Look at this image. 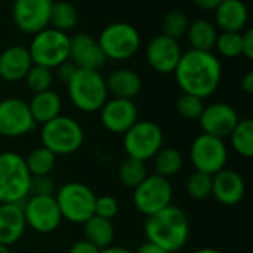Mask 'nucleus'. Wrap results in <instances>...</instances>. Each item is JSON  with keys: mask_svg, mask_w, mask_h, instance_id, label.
Instances as JSON below:
<instances>
[{"mask_svg": "<svg viewBox=\"0 0 253 253\" xmlns=\"http://www.w3.org/2000/svg\"><path fill=\"white\" fill-rule=\"evenodd\" d=\"M173 74L182 93L205 99L219 87L222 65L215 53L190 49L181 55Z\"/></svg>", "mask_w": 253, "mask_h": 253, "instance_id": "f257e3e1", "label": "nucleus"}, {"mask_svg": "<svg viewBox=\"0 0 253 253\" xmlns=\"http://www.w3.org/2000/svg\"><path fill=\"white\" fill-rule=\"evenodd\" d=\"M147 242H151L166 252L181 251L190 237V221L182 209L169 205L157 213L147 216L144 224Z\"/></svg>", "mask_w": 253, "mask_h": 253, "instance_id": "f03ea898", "label": "nucleus"}, {"mask_svg": "<svg viewBox=\"0 0 253 253\" xmlns=\"http://www.w3.org/2000/svg\"><path fill=\"white\" fill-rule=\"evenodd\" d=\"M71 104L83 113L99 111L108 99L105 79L98 70L77 68L73 79L67 83Z\"/></svg>", "mask_w": 253, "mask_h": 253, "instance_id": "7ed1b4c3", "label": "nucleus"}, {"mask_svg": "<svg viewBox=\"0 0 253 253\" xmlns=\"http://www.w3.org/2000/svg\"><path fill=\"white\" fill-rule=\"evenodd\" d=\"M31 178L21 154L0 153V205L25 202L30 196Z\"/></svg>", "mask_w": 253, "mask_h": 253, "instance_id": "20e7f679", "label": "nucleus"}, {"mask_svg": "<svg viewBox=\"0 0 253 253\" xmlns=\"http://www.w3.org/2000/svg\"><path fill=\"white\" fill-rule=\"evenodd\" d=\"M40 139L42 145L55 156H70L79 151L83 145L84 132L76 119L59 114L50 122L42 125Z\"/></svg>", "mask_w": 253, "mask_h": 253, "instance_id": "39448f33", "label": "nucleus"}, {"mask_svg": "<svg viewBox=\"0 0 253 253\" xmlns=\"http://www.w3.org/2000/svg\"><path fill=\"white\" fill-rule=\"evenodd\" d=\"M62 219L71 224H84L95 215L96 194L83 182L70 181L55 194Z\"/></svg>", "mask_w": 253, "mask_h": 253, "instance_id": "423d86ee", "label": "nucleus"}, {"mask_svg": "<svg viewBox=\"0 0 253 253\" xmlns=\"http://www.w3.org/2000/svg\"><path fill=\"white\" fill-rule=\"evenodd\" d=\"M28 52L33 64L53 70L68 59L70 36L59 30L47 27L33 36Z\"/></svg>", "mask_w": 253, "mask_h": 253, "instance_id": "0eeeda50", "label": "nucleus"}, {"mask_svg": "<svg viewBox=\"0 0 253 253\" xmlns=\"http://www.w3.org/2000/svg\"><path fill=\"white\" fill-rule=\"evenodd\" d=\"M162 127L151 120H138L123 133V148L127 157L141 162L151 160L163 147Z\"/></svg>", "mask_w": 253, "mask_h": 253, "instance_id": "6e6552de", "label": "nucleus"}, {"mask_svg": "<svg viewBox=\"0 0 253 253\" xmlns=\"http://www.w3.org/2000/svg\"><path fill=\"white\" fill-rule=\"evenodd\" d=\"M98 43L107 59L126 61L139 50L141 34L132 24L117 21L101 31Z\"/></svg>", "mask_w": 253, "mask_h": 253, "instance_id": "1a4fd4ad", "label": "nucleus"}, {"mask_svg": "<svg viewBox=\"0 0 253 253\" xmlns=\"http://www.w3.org/2000/svg\"><path fill=\"white\" fill-rule=\"evenodd\" d=\"M190 160L197 172L213 176L227 166L228 148L225 141L208 133H200L190 147Z\"/></svg>", "mask_w": 253, "mask_h": 253, "instance_id": "9d476101", "label": "nucleus"}, {"mask_svg": "<svg viewBox=\"0 0 253 253\" xmlns=\"http://www.w3.org/2000/svg\"><path fill=\"white\" fill-rule=\"evenodd\" d=\"M173 199V188L168 178L156 173L148 175L133 188V205L145 216H151L168 208Z\"/></svg>", "mask_w": 253, "mask_h": 253, "instance_id": "9b49d317", "label": "nucleus"}, {"mask_svg": "<svg viewBox=\"0 0 253 253\" xmlns=\"http://www.w3.org/2000/svg\"><path fill=\"white\" fill-rule=\"evenodd\" d=\"M25 224L37 234H50L61 225L62 216L55 196L31 194L22 205Z\"/></svg>", "mask_w": 253, "mask_h": 253, "instance_id": "f8f14e48", "label": "nucleus"}, {"mask_svg": "<svg viewBox=\"0 0 253 253\" xmlns=\"http://www.w3.org/2000/svg\"><path fill=\"white\" fill-rule=\"evenodd\" d=\"M36 122L28 104L19 98H4L0 101V135L4 138H19L34 130Z\"/></svg>", "mask_w": 253, "mask_h": 253, "instance_id": "ddd939ff", "label": "nucleus"}, {"mask_svg": "<svg viewBox=\"0 0 253 253\" xmlns=\"http://www.w3.org/2000/svg\"><path fill=\"white\" fill-rule=\"evenodd\" d=\"M52 3V0H15L12 18L16 28L31 36L47 28Z\"/></svg>", "mask_w": 253, "mask_h": 253, "instance_id": "4468645a", "label": "nucleus"}, {"mask_svg": "<svg viewBox=\"0 0 253 253\" xmlns=\"http://www.w3.org/2000/svg\"><path fill=\"white\" fill-rule=\"evenodd\" d=\"M101 123L105 130L116 135H123L138 122V107L132 99L111 98L99 110Z\"/></svg>", "mask_w": 253, "mask_h": 253, "instance_id": "2eb2a0df", "label": "nucleus"}, {"mask_svg": "<svg viewBox=\"0 0 253 253\" xmlns=\"http://www.w3.org/2000/svg\"><path fill=\"white\" fill-rule=\"evenodd\" d=\"M182 55V49L178 40H173L165 34L154 36L145 49L148 65L159 74H170L175 71Z\"/></svg>", "mask_w": 253, "mask_h": 253, "instance_id": "dca6fc26", "label": "nucleus"}, {"mask_svg": "<svg viewBox=\"0 0 253 253\" xmlns=\"http://www.w3.org/2000/svg\"><path fill=\"white\" fill-rule=\"evenodd\" d=\"M240 117L236 108L227 102H213L205 105V110L199 119L203 133L225 139L230 136Z\"/></svg>", "mask_w": 253, "mask_h": 253, "instance_id": "f3484780", "label": "nucleus"}, {"mask_svg": "<svg viewBox=\"0 0 253 253\" xmlns=\"http://www.w3.org/2000/svg\"><path fill=\"white\" fill-rule=\"evenodd\" d=\"M68 59L77 68L84 70H99L107 61L98 40L87 33H79L70 37Z\"/></svg>", "mask_w": 253, "mask_h": 253, "instance_id": "a211bd4d", "label": "nucleus"}, {"mask_svg": "<svg viewBox=\"0 0 253 253\" xmlns=\"http://www.w3.org/2000/svg\"><path fill=\"white\" fill-rule=\"evenodd\" d=\"M246 194L243 176L233 169H222L212 176V197L224 206L239 205Z\"/></svg>", "mask_w": 253, "mask_h": 253, "instance_id": "6ab92c4d", "label": "nucleus"}, {"mask_svg": "<svg viewBox=\"0 0 253 253\" xmlns=\"http://www.w3.org/2000/svg\"><path fill=\"white\" fill-rule=\"evenodd\" d=\"M31 65L28 47L21 44L9 46L0 53V79L9 83L24 80Z\"/></svg>", "mask_w": 253, "mask_h": 253, "instance_id": "aec40b11", "label": "nucleus"}, {"mask_svg": "<svg viewBox=\"0 0 253 253\" xmlns=\"http://www.w3.org/2000/svg\"><path fill=\"white\" fill-rule=\"evenodd\" d=\"M27 228L22 203L0 205V245L10 248L18 243Z\"/></svg>", "mask_w": 253, "mask_h": 253, "instance_id": "412c9836", "label": "nucleus"}, {"mask_svg": "<svg viewBox=\"0 0 253 253\" xmlns=\"http://www.w3.org/2000/svg\"><path fill=\"white\" fill-rule=\"evenodd\" d=\"M249 22L248 6L242 0H224L215 9V25L221 31L242 33Z\"/></svg>", "mask_w": 253, "mask_h": 253, "instance_id": "4be33fe9", "label": "nucleus"}, {"mask_svg": "<svg viewBox=\"0 0 253 253\" xmlns=\"http://www.w3.org/2000/svg\"><path fill=\"white\" fill-rule=\"evenodd\" d=\"M107 90L113 98L133 99L142 89V80L130 68H119L105 79Z\"/></svg>", "mask_w": 253, "mask_h": 253, "instance_id": "5701e85b", "label": "nucleus"}, {"mask_svg": "<svg viewBox=\"0 0 253 253\" xmlns=\"http://www.w3.org/2000/svg\"><path fill=\"white\" fill-rule=\"evenodd\" d=\"M27 104H28L30 113L33 116V120L36 122V125H39V123L44 125V123L50 122L52 119L58 117L61 114V108H62L61 96L52 89L34 93L31 101Z\"/></svg>", "mask_w": 253, "mask_h": 253, "instance_id": "b1692460", "label": "nucleus"}, {"mask_svg": "<svg viewBox=\"0 0 253 253\" xmlns=\"http://www.w3.org/2000/svg\"><path fill=\"white\" fill-rule=\"evenodd\" d=\"M218 34L219 33H218L216 25L212 21L205 19V18H199L190 22L188 30L185 33L191 49L206 50V52H212L215 49Z\"/></svg>", "mask_w": 253, "mask_h": 253, "instance_id": "393cba45", "label": "nucleus"}, {"mask_svg": "<svg viewBox=\"0 0 253 253\" xmlns=\"http://www.w3.org/2000/svg\"><path fill=\"white\" fill-rule=\"evenodd\" d=\"M83 234L87 242H90L101 251L113 245L116 230L111 221L93 215L83 224Z\"/></svg>", "mask_w": 253, "mask_h": 253, "instance_id": "a878e982", "label": "nucleus"}, {"mask_svg": "<svg viewBox=\"0 0 253 253\" xmlns=\"http://www.w3.org/2000/svg\"><path fill=\"white\" fill-rule=\"evenodd\" d=\"M151 160H153L154 173L168 179L170 176L178 175L184 166L182 153L173 147H162Z\"/></svg>", "mask_w": 253, "mask_h": 253, "instance_id": "bb28decb", "label": "nucleus"}, {"mask_svg": "<svg viewBox=\"0 0 253 253\" xmlns=\"http://www.w3.org/2000/svg\"><path fill=\"white\" fill-rule=\"evenodd\" d=\"M77 21H79V12L74 4L64 0L52 3L50 18H49V24L52 25V28L67 33L76 27Z\"/></svg>", "mask_w": 253, "mask_h": 253, "instance_id": "cd10ccee", "label": "nucleus"}, {"mask_svg": "<svg viewBox=\"0 0 253 253\" xmlns=\"http://www.w3.org/2000/svg\"><path fill=\"white\" fill-rule=\"evenodd\" d=\"M231 147L233 150L245 157L251 159L253 156V120L252 119H242L230 133Z\"/></svg>", "mask_w": 253, "mask_h": 253, "instance_id": "c85d7f7f", "label": "nucleus"}, {"mask_svg": "<svg viewBox=\"0 0 253 253\" xmlns=\"http://www.w3.org/2000/svg\"><path fill=\"white\" fill-rule=\"evenodd\" d=\"M25 165L31 176H46L50 175L56 165V156L49 151L47 148L37 147L33 151L28 153L27 157H24Z\"/></svg>", "mask_w": 253, "mask_h": 253, "instance_id": "c756f323", "label": "nucleus"}, {"mask_svg": "<svg viewBox=\"0 0 253 253\" xmlns=\"http://www.w3.org/2000/svg\"><path fill=\"white\" fill-rule=\"evenodd\" d=\"M117 176H119V181L123 187L133 190L148 176L147 163L127 157L120 163L119 170H117Z\"/></svg>", "mask_w": 253, "mask_h": 253, "instance_id": "7c9ffc66", "label": "nucleus"}, {"mask_svg": "<svg viewBox=\"0 0 253 253\" xmlns=\"http://www.w3.org/2000/svg\"><path fill=\"white\" fill-rule=\"evenodd\" d=\"M53 79L55 76L50 68L33 64L27 76L24 77V82L33 93H39L49 90L53 84Z\"/></svg>", "mask_w": 253, "mask_h": 253, "instance_id": "2f4dec72", "label": "nucleus"}, {"mask_svg": "<svg viewBox=\"0 0 253 253\" xmlns=\"http://www.w3.org/2000/svg\"><path fill=\"white\" fill-rule=\"evenodd\" d=\"M185 190L190 199L205 200L212 196V176L194 170L185 182Z\"/></svg>", "mask_w": 253, "mask_h": 253, "instance_id": "473e14b6", "label": "nucleus"}, {"mask_svg": "<svg viewBox=\"0 0 253 253\" xmlns=\"http://www.w3.org/2000/svg\"><path fill=\"white\" fill-rule=\"evenodd\" d=\"M188 25H190V21L185 13H182L181 10H170L163 18V22H162L163 33L162 34H165L173 40H179L181 37L185 36Z\"/></svg>", "mask_w": 253, "mask_h": 253, "instance_id": "72a5a7b5", "label": "nucleus"}, {"mask_svg": "<svg viewBox=\"0 0 253 253\" xmlns=\"http://www.w3.org/2000/svg\"><path fill=\"white\" fill-rule=\"evenodd\" d=\"M215 49L224 58H237L242 55V33L221 31L216 37Z\"/></svg>", "mask_w": 253, "mask_h": 253, "instance_id": "f704fd0d", "label": "nucleus"}, {"mask_svg": "<svg viewBox=\"0 0 253 253\" xmlns=\"http://www.w3.org/2000/svg\"><path fill=\"white\" fill-rule=\"evenodd\" d=\"M205 110L203 99L190 93H182L176 101V113L185 120H199Z\"/></svg>", "mask_w": 253, "mask_h": 253, "instance_id": "c9c22d12", "label": "nucleus"}, {"mask_svg": "<svg viewBox=\"0 0 253 253\" xmlns=\"http://www.w3.org/2000/svg\"><path fill=\"white\" fill-rule=\"evenodd\" d=\"M119 213V202L108 194L96 196L95 200V215L108 221H113Z\"/></svg>", "mask_w": 253, "mask_h": 253, "instance_id": "e433bc0d", "label": "nucleus"}, {"mask_svg": "<svg viewBox=\"0 0 253 253\" xmlns=\"http://www.w3.org/2000/svg\"><path fill=\"white\" fill-rule=\"evenodd\" d=\"M53 191H55V184H53V179L49 175H46V176H33L31 178L30 196L31 194L53 196Z\"/></svg>", "mask_w": 253, "mask_h": 253, "instance_id": "4c0bfd02", "label": "nucleus"}, {"mask_svg": "<svg viewBox=\"0 0 253 253\" xmlns=\"http://www.w3.org/2000/svg\"><path fill=\"white\" fill-rule=\"evenodd\" d=\"M55 71H56V77L62 82V83H68L71 79H73V76H74V73L77 71V67L70 61V59H67V61H64L62 64H59L56 68H53Z\"/></svg>", "mask_w": 253, "mask_h": 253, "instance_id": "58836bf2", "label": "nucleus"}, {"mask_svg": "<svg viewBox=\"0 0 253 253\" xmlns=\"http://www.w3.org/2000/svg\"><path fill=\"white\" fill-rule=\"evenodd\" d=\"M242 55L248 59H253V30L248 28L242 31Z\"/></svg>", "mask_w": 253, "mask_h": 253, "instance_id": "ea45409f", "label": "nucleus"}, {"mask_svg": "<svg viewBox=\"0 0 253 253\" xmlns=\"http://www.w3.org/2000/svg\"><path fill=\"white\" fill-rule=\"evenodd\" d=\"M68 253H99V249L90 242H87L86 239H82L71 245Z\"/></svg>", "mask_w": 253, "mask_h": 253, "instance_id": "a19ab883", "label": "nucleus"}, {"mask_svg": "<svg viewBox=\"0 0 253 253\" xmlns=\"http://www.w3.org/2000/svg\"><path fill=\"white\" fill-rule=\"evenodd\" d=\"M224 0H193V3L202 10H215Z\"/></svg>", "mask_w": 253, "mask_h": 253, "instance_id": "79ce46f5", "label": "nucleus"}, {"mask_svg": "<svg viewBox=\"0 0 253 253\" xmlns=\"http://www.w3.org/2000/svg\"><path fill=\"white\" fill-rule=\"evenodd\" d=\"M133 253H169L166 252L165 249H162L160 246H157V245H154V243H151V242H145V243H142L138 249H136V252Z\"/></svg>", "mask_w": 253, "mask_h": 253, "instance_id": "37998d69", "label": "nucleus"}, {"mask_svg": "<svg viewBox=\"0 0 253 253\" xmlns=\"http://www.w3.org/2000/svg\"><path fill=\"white\" fill-rule=\"evenodd\" d=\"M242 89L246 92V93H253V73L249 71L245 74V77L242 79Z\"/></svg>", "mask_w": 253, "mask_h": 253, "instance_id": "c03bdc74", "label": "nucleus"}, {"mask_svg": "<svg viewBox=\"0 0 253 253\" xmlns=\"http://www.w3.org/2000/svg\"><path fill=\"white\" fill-rule=\"evenodd\" d=\"M99 253H133L130 249H127V248H123V246H108V248H105V249H101Z\"/></svg>", "mask_w": 253, "mask_h": 253, "instance_id": "a18cd8bd", "label": "nucleus"}, {"mask_svg": "<svg viewBox=\"0 0 253 253\" xmlns=\"http://www.w3.org/2000/svg\"><path fill=\"white\" fill-rule=\"evenodd\" d=\"M194 253H222L221 251L215 249V248H202L199 251H196Z\"/></svg>", "mask_w": 253, "mask_h": 253, "instance_id": "49530a36", "label": "nucleus"}, {"mask_svg": "<svg viewBox=\"0 0 253 253\" xmlns=\"http://www.w3.org/2000/svg\"><path fill=\"white\" fill-rule=\"evenodd\" d=\"M0 253H10V249H9L7 246H3V245H0Z\"/></svg>", "mask_w": 253, "mask_h": 253, "instance_id": "de8ad7c7", "label": "nucleus"}]
</instances>
